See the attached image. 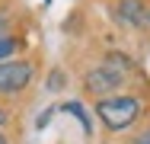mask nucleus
Returning <instances> with one entry per match:
<instances>
[{"label":"nucleus","mask_w":150,"mask_h":144,"mask_svg":"<svg viewBox=\"0 0 150 144\" xmlns=\"http://www.w3.org/2000/svg\"><path fill=\"white\" fill-rule=\"evenodd\" d=\"M96 112L99 118L112 128V131H121V128H128L137 112H141V106H137V99H131V96H109V99H102L99 106H96Z\"/></svg>","instance_id":"obj_1"},{"label":"nucleus","mask_w":150,"mask_h":144,"mask_svg":"<svg viewBox=\"0 0 150 144\" xmlns=\"http://www.w3.org/2000/svg\"><path fill=\"white\" fill-rule=\"evenodd\" d=\"M121 67H125L121 55H109V61L102 67H96V71L86 74V90L90 93H112V90H118L121 80H125Z\"/></svg>","instance_id":"obj_2"},{"label":"nucleus","mask_w":150,"mask_h":144,"mask_svg":"<svg viewBox=\"0 0 150 144\" xmlns=\"http://www.w3.org/2000/svg\"><path fill=\"white\" fill-rule=\"evenodd\" d=\"M32 80V67L26 61H6L0 64V93H19Z\"/></svg>","instance_id":"obj_3"},{"label":"nucleus","mask_w":150,"mask_h":144,"mask_svg":"<svg viewBox=\"0 0 150 144\" xmlns=\"http://www.w3.org/2000/svg\"><path fill=\"white\" fill-rule=\"evenodd\" d=\"M115 13H118L121 23H128V26H147V23H150V13L137 3V0H121Z\"/></svg>","instance_id":"obj_4"},{"label":"nucleus","mask_w":150,"mask_h":144,"mask_svg":"<svg viewBox=\"0 0 150 144\" xmlns=\"http://www.w3.org/2000/svg\"><path fill=\"white\" fill-rule=\"evenodd\" d=\"M64 109H67V112H74V115H77V118H80V122H83V128H86V131H90V118H86V112H83V109H80V103H67V106H64Z\"/></svg>","instance_id":"obj_5"},{"label":"nucleus","mask_w":150,"mask_h":144,"mask_svg":"<svg viewBox=\"0 0 150 144\" xmlns=\"http://www.w3.org/2000/svg\"><path fill=\"white\" fill-rule=\"evenodd\" d=\"M13 51H16V42H13V38H3V35H0V58H10Z\"/></svg>","instance_id":"obj_6"},{"label":"nucleus","mask_w":150,"mask_h":144,"mask_svg":"<svg viewBox=\"0 0 150 144\" xmlns=\"http://www.w3.org/2000/svg\"><path fill=\"white\" fill-rule=\"evenodd\" d=\"M48 86H51V90H61V86H64V74H61V71H54V74L48 77Z\"/></svg>","instance_id":"obj_7"},{"label":"nucleus","mask_w":150,"mask_h":144,"mask_svg":"<svg viewBox=\"0 0 150 144\" xmlns=\"http://www.w3.org/2000/svg\"><path fill=\"white\" fill-rule=\"evenodd\" d=\"M137 144H150V131L144 135V138H137Z\"/></svg>","instance_id":"obj_8"},{"label":"nucleus","mask_w":150,"mask_h":144,"mask_svg":"<svg viewBox=\"0 0 150 144\" xmlns=\"http://www.w3.org/2000/svg\"><path fill=\"white\" fill-rule=\"evenodd\" d=\"M3 122H6V112H3V109H0V125H3Z\"/></svg>","instance_id":"obj_9"},{"label":"nucleus","mask_w":150,"mask_h":144,"mask_svg":"<svg viewBox=\"0 0 150 144\" xmlns=\"http://www.w3.org/2000/svg\"><path fill=\"white\" fill-rule=\"evenodd\" d=\"M0 144H6V138H3V135H0Z\"/></svg>","instance_id":"obj_10"}]
</instances>
